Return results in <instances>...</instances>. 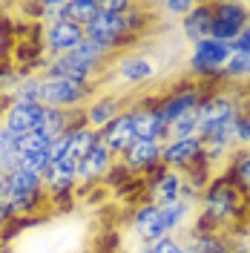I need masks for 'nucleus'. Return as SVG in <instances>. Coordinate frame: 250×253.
<instances>
[{
  "label": "nucleus",
  "instance_id": "f257e3e1",
  "mask_svg": "<svg viewBox=\"0 0 250 253\" xmlns=\"http://www.w3.org/2000/svg\"><path fill=\"white\" fill-rule=\"evenodd\" d=\"M250 210L248 199L224 178L216 173V178L207 184V190L199 199L196 207V219L190 221V227L196 230H219V233H230L236 227H245Z\"/></svg>",
  "mask_w": 250,
  "mask_h": 253
},
{
  "label": "nucleus",
  "instance_id": "f03ea898",
  "mask_svg": "<svg viewBox=\"0 0 250 253\" xmlns=\"http://www.w3.org/2000/svg\"><path fill=\"white\" fill-rule=\"evenodd\" d=\"M193 219H196V207L187 205V202H172L167 207L141 202L126 219V236L138 239L144 245H153L158 239L181 236Z\"/></svg>",
  "mask_w": 250,
  "mask_h": 253
},
{
  "label": "nucleus",
  "instance_id": "7ed1b4c3",
  "mask_svg": "<svg viewBox=\"0 0 250 253\" xmlns=\"http://www.w3.org/2000/svg\"><path fill=\"white\" fill-rule=\"evenodd\" d=\"M150 23L147 15V6H135L129 15H110V12H101L89 26H83L86 32V41H92L104 49L107 55L118 58L124 52H132V46L141 41V32Z\"/></svg>",
  "mask_w": 250,
  "mask_h": 253
},
{
  "label": "nucleus",
  "instance_id": "20e7f679",
  "mask_svg": "<svg viewBox=\"0 0 250 253\" xmlns=\"http://www.w3.org/2000/svg\"><path fill=\"white\" fill-rule=\"evenodd\" d=\"M233 49L224 41L207 38L202 43L190 46V58H187V75L196 84H207V86H219V75L224 69V63L230 61Z\"/></svg>",
  "mask_w": 250,
  "mask_h": 253
},
{
  "label": "nucleus",
  "instance_id": "39448f33",
  "mask_svg": "<svg viewBox=\"0 0 250 253\" xmlns=\"http://www.w3.org/2000/svg\"><path fill=\"white\" fill-rule=\"evenodd\" d=\"M6 199H9V205L15 210V216H41L43 210H49L43 178L29 173V170H23V167L9 175Z\"/></svg>",
  "mask_w": 250,
  "mask_h": 253
},
{
  "label": "nucleus",
  "instance_id": "423d86ee",
  "mask_svg": "<svg viewBox=\"0 0 250 253\" xmlns=\"http://www.w3.org/2000/svg\"><path fill=\"white\" fill-rule=\"evenodd\" d=\"M207 89H210L207 84H196V81H190V78L178 81L170 92L158 95V101H156L158 115L164 118L167 126L181 121V118H187V115H196L204 101V95H207Z\"/></svg>",
  "mask_w": 250,
  "mask_h": 253
},
{
  "label": "nucleus",
  "instance_id": "0eeeda50",
  "mask_svg": "<svg viewBox=\"0 0 250 253\" xmlns=\"http://www.w3.org/2000/svg\"><path fill=\"white\" fill-rule=\"evenodd\" d=\"M98 84H78V81L41 78V104L49 110H83L95 98Z\"/></svg>",
  "mask_w": 250,
  "mask_h": 253
},
{
  "label": "nucleus",
  "instance_id": "6e6552de",
  "mask_svg": "<svg viewBox=\"0 0 250 253\" xmlns=\"http://www.w3.org/2000/svg\"><path fill=\"white\" fill-rule=\"evenodd\" d=\"M245 26H250L248 3H239V0H219V3H213V32H210V38L233 43L236 38L245 32Z\"/></svg>",
  "mask_w": 250,
  "mask_h": 253
},
{
  "label": "nucleus",
  "instance_id": "1a4fd4ad",
  "mask_svg": "<svg viewBox=\"0 0 250 253\" xmlns=\"http://www.w3.org/2000/svg\"><path fill=\"white\" fill-rule=\"evenodd\" d=\"M86 41V32L83 26H78L75 20L61 17V20H52L43 26V52L49 58H63L69 52H75Z\"/></svg>",
  "mask_w": 250,
  "mask_h": 253
},
{
  "label": "nucleus",
  "instance_id": "9d476101",
  "mask_svg": "<svg viewBox=\"0 0 250 253\" xmlns=\"http://www.w3.org/2000/svg\"><path fill=\"white\" fill-rule=\"evenodd\" d=\"M181 173H175L170 167H156L150 175H144V199L141 202H153L158 207H167L172 202H181Z\"/></svg>",
  "mask_w": 250,
  "mask_h": 253
},
{
  "label": "nucleus",
  "instance_id": "9b49d317",
  "mask_svg": "<svg viewBox=\"0 0 250 253\" xmlns=\"http://www.w3.org/2000/svg\"><path fill=\"white\" fill-rule=\"evenodd\" d=\"M156 101L158 95H150V98H141V101L129 104V110L135 112V138L138 141H167V124L158 115Z\"/></svg>",
  "mask_w": 250,
  "mask_h": 253
},
{
  "label": "nucleus",
  "instance_id": "f8f14e48",
  "mask_svg": "<svg viewBox=\"0 0 250 253\" xmlns=\"http://www.w3.org/2000/svg\"><path fill=\"white\" fill-rule=\"evenodd\" d=\"M115 161H118V158L112 156L104 144H98L86 158H81L78 164H75V173H78V193L92 190L95 184H101V181L107 178V173L112 170Z\"/></svg>",
  "mask_w": 250,
  "mask_h": 253
},
{
  "label": "nucleus",
  "instance_id": "ddd939ff",
  "mask_svg": "<svg viewBox=\"0 0 250 253\" xmlns=\"http://www.w3.org/2000/svg\"><path fill=\"white\" fill-rule=\"evenodd\" d=\"M129 110V104L124 101V95L121 92H104V95H95L92 101L83 107V115H86V126H92V129H104V126H110L118 115H124Z\"/></svg>",
  "mask_w": 250,
  "mask_h": 253
},
{
  "label": "nucleus",
  "instance_id": "4468645a",
  "mask_svg": "<svg viewBox=\"0 0 250 253\" xmlns=\"http://www.w3.org/2000/svg\"><path fill=\"white\" fill-rule=\"evenodd\" d=\"M43 118H46V107L41 101H35V104L12 101L3 112V126L17 132V135H29V132L43 126Z\"/></svg>",
  "mask_w": 250,
  "mask_h": 253
},
{
  "label": "nucleus",
  "instance_id": "2eb2a0df",
  "mask_svg": "<svg viewBox=\"0 0 250 253\" xmlns=\"http://www.w3.org/2000/svg\"><path fill=\"white\" fill-rule=\"evenodd\" d=\"M112 66H115V81L124 86H141L156 75L153 61L141 52H124V55L112 58Z\"/></svg>",
  "mask_w": 250,
  "mask_h": 253
},
{
  "label": "nucleus",
  "instance_id": "dca6fc26",
  "mask_svg": "<svg viewBox=\"0 0 250 253\" xmlns=\"http://www.w3.org/2000/svg\"><path fill=\"white\" fill-rule=\"evenodd\" d=\"M135 141H138V138H135V112L132 110H126L124 115H118L110 126L101 129V144H104L115 158H121Z\"/></svg>",
  "mask_w": 250,
  "mask_h": 253
},
{
  "label": "nucleus",
  "instance_id": "f3484780",
  "mask_svg": "<svg viewBox=\"0 0 250 253\" xmlns=\"http://www.w3.org/2000/svg\"><path fill=\"white\" fill-rule=\"evenodd\" d=\"M161 147H164L161 141H135L118 161H121L132 175L144 178V175L153 173L156 167H161Z\"/></svg>",
  "mask_w": 250,
  "mask_h": 253
},
{
  "label": "nucleus",
  "instance_id": "a211bd4d",
  "mask_svg": "<svg viewBox=\"0 0 250 253\" xmlns=\"http://www.w3.org/2000/svg\"><path fill=\"white\" fill-rule=\"evenodd\" d=\"M204 158L202 138H181V141H164L161 147V164L175 173H184L190 164Z\"/></svg>",
  "mask_w": 250,
  "mask_h": 253
},
{
  "label": "nucleus",
  "instance_id": "6ab92c4d",
  "mask_svg": "<svg viewBox=\"0 0 250 253\" xmlns=\"http://www.w3.org/2000/svg\"><path fill=\"white\" fill-rule=\"evenodd\" d=\"M184 251L187 253H230V236L219 230H196L187 227L181 233Z\"/></svg>",
  "mask_w": 250,
  "mask_h": 253
},
{
  "label": "nucleus",
  "instance_id": "aec40b11",
  "mask_svg": "<svg viewBox=\"0 0 250 253\" xmlns=\"http://www.w3.org/2000/svg\"><path fill=\"white\" fill-rule=\"evenodd\" d=\"M43 190L46 196H63V193H78V173H75V161L63 158L52 161V167L43 175Z\"/></svg>",
  "mask_w": 250,
  "mask_h": 253
},
{
  "label": "nucleus",
  "instance_id": "412c9836",
  "mask_svg": "<svg viewBox=\"0 0 250 253\" xmlns=\"http://www.w3.org/2000/svg\"><path fill=\"white\" fill-rule=\"evenodd\" d=\"M178 26H181V35H184V41L190 46L207 41L210 32H213V3H196V9Z\"/></svg>",
  "mask_w": 250,
  "mask_h": 253
},
{
  "label": "nucleus",
  "instance_id": "4be33fe9",
  "mask_svg": "<svg viewBox=\"0 0 250 253\" xmlns=\"http://www.w3.org/2000/svg\"><path fill=\"white\" fill-rule=\"evenodd\" d=\"M43 78H61V81H78V84H98V72L89 69L86 63L75 61L72 55H63V58H52L46 75Z\"/></svg>",
  "mask_w": 250,
  "mask_h": 253
},
{
  "label": "nucleus",
  "instance_id": "5701e85b",
  "mask_svg": "<svg viewBox=\"0 0 250 253\" xmlns=\"http://www.w3.org/2000/svg\"><path fill=\"white\" fill-rule=\"evenodd\" d=\"M221 175L250 202V150H236L221 167Z\"/></svg>",
  "mask_w": 250,
  "mask_h": 253
},
{
  "label": "nucleus",
  "instance_id": "b1692460",
  "mask_svg": "<svg viewBox=\"0 0 250 253\" xmlns=\"http://www.w3.org/2000/svg\"><path fill=\"white\" fill-rule=\"evenodd\" d=\"M98 144H101V132L92 129V126H81L75 132H69V156L66 158L78 164L81 158H86Z\"/></svg>",
  "mask_w": 250,
  "mask_h": 253
},
{
  "label": "nucleus",
  "instance_id": "393cba45",
  "mask_svg": "<svg viewBox=\"0 0 250 253\" xmlns=\"http://www.w3.org/2000/svg\"><path fill=\"white\" fill-rule=\"evenodd\" d=\"M250 84V55H230V61L224 63L219 75V84Z\"/></svg>",
  "mask_w": 250,
  "mask_h": 253
},
{
  "label": "nucleus",
  "instance_id": "a878e982",
  "mask_svg": "<svg viewBox=\"0 0 250 253\" xmlns=\"http://www.w3.org/2000/svg\"><path fill=\"white\" fill-rule=\"evenodd\" d=\"M101 15V0H69L66 3V17L75 20L78 26H89Z\"/></svg>",
  "mask_w": 250,
  "mask_h": 253
},
{
  "label": "nucleus",
  "instance_id": "bb28decb",
  "mask_svg": "<svg viewBox=\"0 0 250 253\" xmlns=\"http://www.w3.org/2000/svg\"><path fill=\"white\" fill-rule=\"evenodd\" d=\"M41 78L43 75H23V78L17 81L15 92L9 98V104L12 101H23V104H35V101H41Z\"/></svg>",
  "mask_w": 250,
  "mask_h": 253
},
{
  "label": "nucleus",
  "instance_id": "cd10ccee",
  "mask_svg": "<svg viewBox=\"0 0 250 253\" xmlns=\"http://www.w3.org/2000/svg\"><path fill=\"white\" fill-rule=\"evenodd\" d=\"M55 144L52 135H46L43 129H35L29 135H23L20 138V153L23 156H38V153H49V147Z\"/></svg>",
  "mask_w": 250,
  "mask_h": 253
},
{
  "label": "nucleus",
  "instance_id": "c85d7f7f",
  "mask_svg": "<svg viewBox=\"0 0 250 253\" xmlns=\"http://www.w3.org/2000/svg\"><path fill=\"white\" fill-rule=\"evenodd\" d=\"M181 138H199V118L196 115H187V118L167 126V141H181Z\"/></svg>",
  "mask_w": 250,
  "mask_h": 253
},
{
  "label": "nucleus",
  "instance_id": "c756f323",
  "mask_svg": "<svg viewBox=\"0 0 250 253\" xmlns=\"http://www.w3.org/2000/svg\"><path fill=\"white\" fill-rule=\"evenodd\" d=\"M46 135L52 138H61L69 132V118H66V112L63 110H49L46 107V118H43V126H41Z\"/></svg>",
  "mask_w": 250,
  "mask_h": 253
},
{
  "label": "nucleus",
  "instance_id": "7c9ffc66",
  "mask_svg": "<svg viewBox=\"0 0 250 253\" xmlns=\"http://www.w3.org/2000/svg\"><path fill=\"white\" fill-rule=\"evenodd\" d=\"M135 178H138V175H132L121 161H115V164H112V170L107 173V178H104V184H107V187H115V190H126Z\"/></svg>",
  "mask_w": 250,
  "mask_h": 253
},
{
  "label": "nucleus",
  "instance_id": "2f4dec72",
  "mask_svg": "<svg viewBox=\"0 0 250 253\" xmlns=\"http://www.w3.org/2000/svg\"><path fill=\"white\" fill-rule=\"evenodd\" d=\"M158 9H161L164 15L175 17V20L181 23V20L196 9V0H164V3H158Z\"/></svg>",
  "mask_w": 250,
  "mask_h": 253
},
{
  "label": "nucleus",
  "instance_id": "473e14b6",
  "mask_svg": "<svg viewBox=\"0 0 250 253\" xmlns=\"http://www.w3.org/2000/svg\"><path fill=\"white\" fill-rule=\"evenodd\" d=\"M20 167L43 178V175H46V170L52 167V158H49V153H38V156H23V164H20Z\"/></svg>",
  "mask_w": 250,
  "mask_h": 253
},
{
  "label": "nucleus",
  "instance_id": "72a5a7b5",
  "mask_svg": "<svg viewBox=\"0 0 250 253\" xmlns=\"http://www.w3.org/2000/svg\"><path fill=\"white\" fill-rule=\"evenodd\" d=\"M150 253H187V251H184L181 236H167V239L153 242V245H150Z\"/></svg>",
  "mask_w": 250,
  "mask_h": 253
},
{
  "label": "nucleus",
  "instance_id": "f704fd0d",
  "mask_svg": "<svg viewBox=\"0 0 250 253\" xmlns=\"http://www.w3.org/2000/svg\"><path fill=\"white\" fill-rule=\"evenodd\" d=\"M138 3H129V0H101V12H110V15H129Z\"/></svg>",
  "mask_w": 250,
  "mask_h": 253
},
{
  "label": "nucleus",
  "instance_id": "c9c22d12",
  "mask_svg": "<svg viewBox=\"0 0 250 253\" xmlns=\"http://www.w3.org/2000/svg\"><path fill=\"white\" fill-rule=\"evenodd\" d=\"M230 49H233L236 55H250V26H245V32L230 43Z\"/></svg>",
  "mask_w": 250,
  "mask_h": 253
},
{
  "label": "nucleus",
  "instance_id": "e433bc0d",
  "mask_svg": "<svg viewBox=\"0 0 250 253\" xmlns=\"http://www.w3.org/2000/svg\"><path fill=\"white\" fill-rule=\"evenodd\" d=\"M118 253H150V245H144V242H138V239L126 236V242L118 248Z\"/></svg>",
  "mask_w": 250,
  "mask_h": 253
},
{
  "label": "nucleus",
  "instance_id": "4c0bfd02",
  "mask_svg": "<svg viewBox=\"0 0 250 253\" xmlns=\"http://www.w3.org/2000/svg\"><path fill=\"white\" fill-rule=\"evenodd\" d=\"M6 187H9V175H0V199H6Z\"/></svg>",
  "mask_w": 250,
  "mask_h": 253
},
{
  "label": "nucleus",
  "instance_id": "58836bf2",
  "mask_svg": "<svg viewBox=\"0 0 250 253\" xmlns=\"http://www.w3.org/2000/svg\"><path fill=\"white\" fill-rule=\"evenodd\" d=\"M3 112H6V104L0 101V124H3Z\"/></svg>",
  "mask_w": 250,
  "mask_h": 253
},
{
  "label": "nucleus",
  "instance_id": "ea45409f",
  "mask_svg": "<svg viewBox=\"0 0 250 253\" xmlns=\"http://www.w3.org/2000/svg\"><path fill=\"white\" fill-rule=\"evenodd\" d=\"M248 15H250V3H248Z\"/></svg>",
  "mask_w": 250,
  "mask_h": 253
}]
</instances>
